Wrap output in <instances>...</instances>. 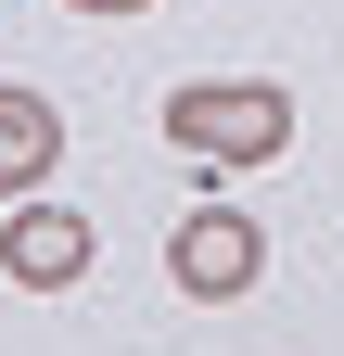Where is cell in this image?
Segmentation results:
<instances>
[{
	"label": "cell",
	"instance_id": "277c9868",
	"mask_svg": "<svg viewBox=\"0 0 344 356\" xmlns=\"http://www.w3.org/2000/svg\"><path fill=\"white\" fill-rule=\"evenodd\" d=\"M64 165V115L52 89H0V204H38V178Z\"/></svg>",
	"mask_w": 344,
	"mask_h": 356
},
{
	"label": "cell",
	"instance_id": "6da1fadb",
	"mask_svg": "<svg viewBox=\"0 0 344 356\" xmlns=\"http://www.w3.org/2000/svg\"><path fill=\"white\" fill-rule=\"evenodd\" d=\"M166 140L191 165H268L293 140V89L281 76H179L166 89Z\"/></svg>",
	"mask_w": 344,
	"mask_h": 356
},
{
	"label": "cell",
	"instance_id": "5b68a950",
	"mask_svg": "<svg viewBox=\"0 0 344 356\" xmlns=\"http://www.w3.org/2000/svg\"><path fill=\"white\" fill-rule=\"evenodd\" d=\"M77 13H153V0H77Z\"/></svg>",
	"mask_w": 344,
	"mask_h": 356
},
{
	"label": "cell",
	"instance_id": "7a4b0ae2",
	"mask_svg": "<svg viewBox=\"0 0 344 356\" xmlns=\"http://www.w3.org/2000/svg\"><path fill=\"white\" fill-rule=\"evenodd\" d=\"M255 267H268V229H255L242 204H191V216H179V242H166V280H179L191 305H242V293H255Z\"/></svg>",
	"mask_w": 344,
	"mask_h": 356
},
{
	"label": "cell",
	"instance_id": "3957f363",
	"mask_svg": "<svg viewBox=\"0 0 344 356\" xmlns=\"http://www.w3.org/2000/svg\"><path fill=\"white\" fill-rule=\"evenodd\" d=\"M0 280L13 293H77L90 280V216L77 204H0Z\"/></svg>",
	"mask_w": 344,
	"mask_h": 356
}]
</instances>
